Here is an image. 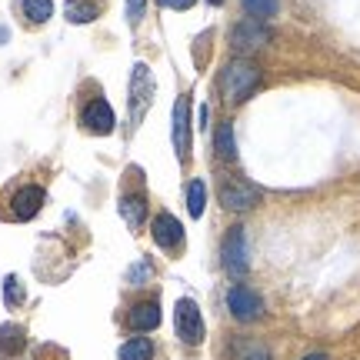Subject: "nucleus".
<instances>
[{"label":"nucleus","mask_w":360,"mask_h":360,"mask_svg":"<svg viewBox=\"0 0 360 360\" xmlns=\"http://www.w3.org/2000/svg\"><path fill=\"white\" fill-rule=\"evenodd\" d=\"M20 11H24L27 24H47L53 13L51 0H20Z\"/></svg>","instance_id":"obj_18"},{"label":"nucleus","mask_w":360,"mask_h":360,"mask_svg":"<svg viewBox=\"0 0 360 360\" xmlns=\"http://www.w3.org/2000/svg\"><path fill=\"white\" fill-rule=\"evenodd\" d=\"M154 354H157V347L150 337H130V340L120 344L117 360H154Z\"/></svg>","instance_id":"obj_15"},{"label":"nucleus","mask_w":360,"mask_h":360,"mask_svg":"<svg viewBox=\"0 0 360 360\" xmlns=\"http://www.w3.org/2000/svg\"><path fill=\"white\" fill-rule=\"evenodd\" d=\"M64 13L70 24H90V20L101 17V4H97V0H67Z\"/></svg>","instance_id":"obj_16"},{"label":"nucleus","mask_w":360,"mask_h":360,"mask_svg":"<svg viewBox=\"0 0 360 360\" xmlns=\"http://www.w3.org/2000/svg\"><path fill=\"white\" fill-rule=\"evenodd\" d=\"M227 310L233 314V321L250 323V321H260V317H264V300H260V294L254 287L233 283L231 290H227Z\"/></svg>","instance_id":"obj_5"},{"label":"nucleus","mask_w":360,"mask_h":360,"mask_svg":"<svg viewBox=\"0 0 360 360\" xmlns=\"http://www.w3.org/2000/svg\"><path fill=\"white\" fill-rule=\"evenodd\" d=\"M244 11L254 20H270L274 13L281 11V0H244Z\"/></svg>","instance_id":"obj_20"},{"label":"nucleus","mask_w":360,"mask_h":360,"mask_svg":"<svg viewBox=\"0 0 360 360\" xmlns=\"http://www.w3.org/2000/svg\"><path fill=\"white\" fill-rule=\"evenodd\" d=\"M150 233H154V244L164 250V254H180L184 250V227L180 220L167 210L154 214V224H150Z\"/></svg>","instance_id":"obj_9"},{"label":"nucleus","mask_w":360,"mask_h":360,"mask_svg":"<svg viewBox=\"0 0 360 360\" xmlns=\"http://www.w3.org/2000/svg\"><path fill=\"white\" fill-rule=\"evenodd\" d=\"M127 327L137 330V334H150V330L160 327V304H157V297L137 300V304L127 310Z\"/></svg>","instance_id":"obj_12"},{"label":"nucleus","mask_w":360,"mask_h":360,"mask_svg":"<svg viewBox=\"0 0 360 360\" xmlns=\"http://www.w3.org/2000/svg\"><path fill=\"white\" fill-rule=\"evenodd\" d=\"M267 44H270V30L260 24V20H254V17L231 27V47L240 53V57L260 51V47H267Z\"/></svg>","instance_id":"obj_8"},{"label":"nucleus","mask_w":360,"mask_h":360,"mask_svg":"<svg viewBox=\"0 0 360 360\" xmlns=\"http://www.w3.org/2000/svg\"><path fill=\"white\" fill-rule=\"evenodd\" d=\"M217 87H220V97L227 103L250 101L260 87V67L254 60H247V57H233L231 64L220 70Z\"/></svg>","instance_id":"obj_1"},{"label":"nucleus","mask_w":360,"mask_h":360,"mask_svg":"<svg viewBox=\"0 0 360 360\" xmlns=\"http://www.w3.org/2000/svg\"><path fill=\"white\" fill-rule=\"evenodd\" d=\"M217 197L227 210H237V214L254 210V207L264 200V193H260L257 184H250V180H244V177H224L217 187Z\"/></svg>","instance_id":"obj_2"},{"label":"nucleus","mask_w":360,"mask_h":360,"mask_svg":"<svg viewBox=\"0 0 360 360\" xmlns=\"http://www.w3.org/2000/svg\"><path fill=\"white\" fill-rule=\"evenodd\" d=\"M174 150L177 160L187 167L191 164V97L180 94L174 103Z\"/></svg>","instance_id":"obj_10"},{"label":"nucleus","mask_w":360,"mask_h":360,"mask_svg":"<svg viewBox=\"0 0 360 360\" xmlns=\"http://www.w3.org/2000/svg\"><path fill=\"white\" fill-rule=\"evenodd\" d=\"M24 283L17 281V277H7L4 281V300H7V307H20L24 304Z\"/></svg>","instance_id":"obj_21"},{"label":"nucleus","mask_w":360,"mask_h":360,"mask_svg":"<svg viewBox=\"0 0 360 360\" xmlns=\"http://www.w3.org/2000/svg\"><path fill=\"white\" fill-rule=\"evenodd\" d=\"M220 257H224V270H227L231 277H244L247 274L250 260H247V233H244V227H231V231H227L224 244H220Z\"/></svg>","instance_id":"obj_7"},{"label":"nucleus","mask_w":360,"mask_h":360,"mask_svg":"<svg viewBox=\"0 0 360 360\" xmlns=\"http://www.w3.org/2000/svg\"><path fill=\"white\" fill-rule=\"evenodd\" d=\"M164 7H170V11H191L193 0H160Z\"/></svg>","instance_id":"obj_24"},{"label":"nucleus","mask_w":360,"mask_h":360,"mask_svg":"<svg viewBox=\"0 0 360 360\" xmlns=\"http://www.w3.org/2000/svg\"><path fill=\"white\" fill-rule=\"evenodd\" d=\"M154 74L147 64H134V74H130V130L137 127L147 114V107L154 101Z\"/></svg>","instance_id":"obj_3"},{"label":"nucleus","mask_w":360,"mask_h":360,"mask_svg":"<svg viewBox=\"0 0 360 360\" xmlns=\"http://www.w3.org/2000/svg\"><path fill=\"white\" fill-rule=\"evenodd\" d=\"M210 4H214V7H220V4H224V0H210Z\"/></svg>","instance_id":"obj_26"},{"label":"nucleus","mask_w":360,"mask_h":360,"mask_svg":"<svg viewBox=\"0 0 360 360\" xmlns=\"http://www.w3.org/2000/svg\"><path fill=\"white\" fill-rule=\"evenodd\" d=\"M120 217L127 220L130 231H141L143 220H147V193L124 191V197H120Z\"/></svg>","instance_id":"obj_13"},{"label":"nucleus","mask_w":360,"mask_h":360,"mask_svg":"<svg viewBox=\"0 0 360 360\" xmlns=\"http://www.w3.org/2000/svg\"><path fill=\"white\" fill-rule=\"evenodd\" d=\"M304 360H327V354H321V350H317V354H307Z\"/></svg>","instance_id":"obj_25"},{"label":"nucleus","mask_w":360,"mask_h":360,"mask_svg":"<svg viewBox=\"0 0 360 360\" xmlns=\"http://www.w3.org/2000/svg\"><path fill=\"white\" fill-rule=\"evenodd\" d=\"M44 204H47V191H44V187H37V184H20V187L11 193V210H7V217L11 220H34Z\"/></svg>","instance_id":"obj_6"},{"label":"nucleus","mask_w":360,"mask_h":360,"mask_svg":"<svg viewBox=\"0 0 360 360\" xmlns=\"http://www.w3.org/2000/svg\"><path fill=\"white\" fill-rule=\"evenodd\" d=\"M237 360H270V350L260 340H247L237 347Z\"/></svg>","instance_id":"obj_22"},{"label":"nucleus","mask_w":360,"mask_h":360,"mask_svg":"<svg viewBox=\"0 0 360 360\" xmlns=\"http://www.w3.org/2000/svg\"><path fill=\"white\" fill-rule=\"evenodd\" d=\"M174 327H177V337L187 344V347H200L204 344V317H200V307L193 297H180L177 307H174Z\"/></svg>","instance_id":"obj_4"},{"label":"nucleus","mask_w":360,"mask_h":360,"mask_svg":"<svg viewBox=\"0 0 360 360\" xmlns=\"http://www.w3.org/2000/svg\"><path fill=\"white\" fill-rule=\"evenodd\" d=\"M24 344H27V334L20 323H4L0 327V357L4 360H13L24 350Z\"/></svg>","instance_id":"obj_14"},{"label":"nucleus","mask_w":360,"mask_h":360,"mask_svg":"<svg viewBox=\"0 0 360 360\" xmlns=\"http://www.w3.org/2000/svg\"><path fill=\"white\" fill-rule=\"evenodd\" d=\"M80 124H84L87 134H101V137H107V134L114 130V110H110V103L103 101V94L90 97V101L80 107Z\"/></svg>","instance_id":"obj_11"},{"label":"nucleus","mask_w":360,"mask_h":360,"mask_svg":"<svg viewBox=\"0 0 360 360\" xmlns=\"http://www.w3.org/2000/svg\"><path fill=\"white\" fill-rule=\"evenodd\" d=\"M204 204H207V184L204 180H191L187 184V210H191V217H204Z\"/></svg>","instance_id":"obj_19"},{"label":"nucleus","mask_w":360,"mask_h":360,"mask_svg":"<svg viewBox=\"0 0 360 360\" xmlns=\"http://www.w3.org/2000/svg\"><path fill=\"white\" fill-rule=\"evenodd\" d=\"M214 150H217L220 160H237V141H233V124L224 120L214 134Z\"/></svg>","instance_id":"obj_17"},{"label":"nucleus","mask_w":360,"mask_h":360,"mask_svg":"<svg viewBox=\"0 0 360 360\" xmlns=\"http://www.w3.org/2000/svg\"><path fill=\"white\" fill-rule=\"evenodd\" d=\"M143 7L147 0H127V17H130V27H137L143 20Z\"/></svg>","instance_id":"obj_23"}]
</instances>
